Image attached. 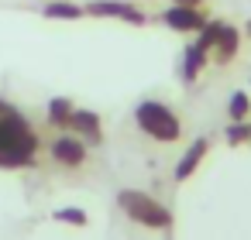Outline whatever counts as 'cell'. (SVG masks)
<instances>
[{
  "mask_svg": "<svg viewBox=\"0 0 251 240\" xmlns=\"http://www.w3.org/2000/svg\"><path fill=\"white\" fill-rule=\"evenodd\" d=\"M227 144H230V148L251 144V124H248V120H230V124H227Z\"/></svg>",
  "mask_w": 251,
  "mask_h": 240,
  "instance_id": "14",
  "label": "cell"
},
{
  "mask_svg": "<svg viewBox=\"0 0 251 240\" xmlns=\"http://www.w3.org/2000/svg\"><path fill=\"white\" fill-rule=\"evenodd\" d=\"M248 124H251V117H248Z\"/></svg>",
  "mask_w": 251,
  "mask_h": 240,
  "instance_id": "18",
  "label": "cell"
},
{
  "mask_svg": "<svg viewBox=\"0 0 251 240\" xmlns=\"http://www.w3.org/2000/svg\"><path fill=\"white\" fill-rule=\"evenodd\" d=\"M83 7H86V18H114V21L134 24V28L148 24V14L141 7L127 4V0H90V4H83Z\"/></svg>",
  "mask_w": 251,
  "mask_h": 240,
  "instance_id": "5",
  "label": "cell"
},
{
  "mask_svg": "<svg viewBox=\"0 0 251 240\" xmlns=\"http://www.w3.org/2000/svg\"><path fill=\"white\" fill-rule=\"evenodd\" d=\"M227 117H230V120H248V117H251V96H248L244 89L230 93V100H227Z\"/></svg>",
  "mask_w": 251,
  "mask_h": 240,
  "instance_id": "13",
  "label": "cell"
},
{
  "mask_svg": "<svg viewBox=\"0 0 251 240\" xmlns=\"http://www.w3.org/2000/svg\"><path fill=\"white\" fill-rule=\"evenodd\" d=\"M172 4H179V7H203V0H172Z\"/></svg>",
  "mask_w": 251,
  "mask_h": 240,
  "instance_id": "17",
  "label": "cell"
},
{
  "mask_svg": "<svg viewBox=\"0 0 251 240\" xmlns=\"http://www.w3.org/2000/svg\"><path fill=\"white\" fill-rule=\"evenodd\" d=\"M42 14L49 21H79V18H86V7L73 4V0H49V4L42 7Z\"/></svg>",
  "mask_w": 251,
  "mask_h": 240,
  "instance_id": "11",
  "label": "cell"
},
{
  "mask_svg": "<svg viewBox=\"0 0 251 240\" xmlns=\"http://www.w3.org/2000/svg\"><path fill=\"white\" fill-rule=\"evenodd\" d=\"M210 154V141L206 137H196V141H189V148L182 151V158L176 161V172H172V178L176 182H186V178H193L196 175V168L203 165V158Z\"/></svg>",
  "mask_w": 251,
  "mask_h": 240,
  "instance_id": "8",
  "label": "cell"
},
{
  "mask_svg": "<svg viewBox=\"0 0 251 240\" xmlns=\"http://www.w3.org/2000/svg\"><path fill=\"white\" fill-rule=\"evenodd\" d=\"M73 110H76V103H73L69 96H52V100H49V107H45V117H49V124H52V127L66 131V127H69V117H73Z\"/></svg>",
  "mask_w": 251,
  "mask_h": 240,
  "instance_id": "12",
  "label": "cell"
},
{
  "mask_svg": "<svg viewBox=\"0 0 251 240\" xmlns=\"http://www.w3.org/2000/svg\"><path fill=\"white\" fill-rule=\"evenodd\" d=\"M52 219L69 223V226H86V223H90L86 209H79V206H62V209H55V213H52Z\"/></svg>",
  "mask_w": 251,
  "mask_h": 240,
  "instance_id": "15",
  "label": "cell"
},
{
  "mask_svg": "<svg viewBox=\"0 0 251 240\" xmlns=\"http://www.w3.org/2000/svg\"><path fill=\"white\" fill-rule=\"evenodd\" d=\"M117 206L138 226H148V230H169L172 226V209L165 202H158L155 196L141 192V189H121L117 192Z\"/></svg>",
  "mask_w": 251,
  "mask_h": 240,
  "instance_id": "3",
  "label": "cell"
},
{
  "mask_svg": "<svg viewBox=\"0 0 251 240\" xmlns=\"http://www.w3.org/2000/svg\"><path fill=\"white\" fill-rule=\"evenodd\" d=\"M134 124L141 134H148L158 144H176L182 137V124H179L176 110L162 100H141L134 107Z\"/></svg>",
  "mask_w": 251,
  "mask_h": 240,
  "instance_id": "2",
  "label": "cell"
},
{
  "mask_svg": "<svg viewBox=\"0 0 251 240\" xmlns=\"http://www.w3.org/2000/svg\"><path fill=\"white\" fill-rule=\"evenodd\" d=\"M86 151H90V144L83 137H76L73 131H62V134H55L49 141V154L62 168H83L86 165Z\"/></svg>",
  "mask_w": 251,
  "mask_h": 240,
  "instance_id": "4",
  "label": "cell"
},
{
  "mask_svg": "<svg viewBox=\"0 0 251 240\" xmlns=\"http://www.w3.org/2000/svg\"><path fill=\"white\" fill-rule=\"evenodd\" d=\"M42 148L38 131L14 107L0 110V168H31Z\"/></svg>",
  "mask_w": 251,
  "mask_h": 240,
  "instance_id": "1",
  "label": "cell"
},
{
  "mask_svg": "<svg viewBox=\"0 0 251 240\" xmlns=\"http://www.w3.org/2000/svg\"><path fill=\"white\" fill-rule=\"evenodd\" d=\"M66 131H73L76 137H83L86 144H100L103 141V124H100V113L97 110H83V107H76L73 110V117H69V127Z\"/></svg>",
  "mask_w": 251,
  "mask_h": 240,
  "instance_id": "7",
  "label": "cell"
},
{
  "mask_svg": "<svg viewBox=\"0 0 251 240\" xmlns=\"http://www.w3.org/2000/svg\"><path fill=\"white\" fill-rule=\"evenodd\" d=\"M165 28H172L176 35H196L210 18L200 11V7H179V4H172V7H165L162 11V18H158Z\"/></svg>",
  "mask_w": 251,
  "mask_h": 240,
  "instance_id": "6",
  "label": "cell"
},
{
  "mask_svg": "<svg viewBox=\"0 0 251 240\" xmlns=\"http://www.w3.org/2000/svg\"><path fill=\"white\" fill-rule=\"evenodd\" d=\"M206 62H210V52H203L196 42H193V45H186V52H182V65H179V79H182L186 86H193V83L203 76Z\"/></svg>",
  "mask_w": 251,
  "mask_h": 240,
  "instance_id": "9",
  "label": "cell"
},
{
  "mask_svg": "<svg viewBox=\"0 0 251 240\" xmlns=\"http://www.w3.org/2000/svg\"><path fill=\"white\" fill-rule=\"evenodd\" d=\"M237 52H241V31H237V28H230V24H224V31H220V38H217V45L210 48V59H213L217 65H227L230 59H237Z\"/></svg>",
  "mask_w": 251,
  "mask_h": 240,
  "instance_id": "10",
  "label": "cell"
},
{
  "mask_svg": "<svg viewBox=\"0 0 251 240\" xmlns=\"http://www.w3.org/2000/svg\"><path fill=\"white\" fill-rule=\"evenodd\" d=\"M220 31H224V21H206V24L200 28V38H196V45H200L203 52H210V48L217 45Z\"/></svg>",
  "mask_w": 251,
  "mask_h": 240,
  "instance_id": "16",
  "label": "cell"
}]
</instances>
